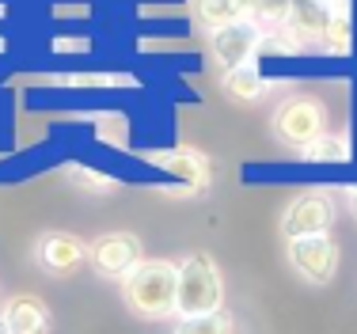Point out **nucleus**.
Listing matches in <instances>:
<instances>
[{
	"label": "nucleus",
	"mask_w": 357,
	"mask_h": 334,
	"mask_svg": "<svg viewBox=\"0 0 357 334\" xmlns=\"http://www.w3.org/2000/svg\"><path fill=\"white\" fill-rule=\"evenodd\" d=\"M122 296L141 319H172L178 308V266L167 259H141V266L122 281Z\"/></svg>",
	"instance_id": "nucleus-1"
},
{
	"label": "nucleus",
	"mask_w": 357,
	"mask_h": 334,
	"mask_svg": "<svg viewBox=\"0 0 357 334\" xmlns=\"http://www.w3.org/2000/svg\"><path fill=\"white\" fill-rule=\"evenodd\" d=\"M225 312V278L209 255L194 251L178 262V319H198V315Z\"/></svg>",
	"instance_id": "nucleus-2"
},
{
	"label": "nucleus",
	"mask_w": 357,
	"mask_h": 334,
	"mask_svg": "<svg viewBox=\"0 0 357 334\" xmlns=\"http://www.w3.org/2000/svg\"><path fill=\"white\" fill-rule=\"evenodd\" d=\"M323 118H327V107L316 96H289L274 110V137L289 149H308L323 133Z\"/></svg>",
	"instance_id": "nucleus-3"
},
{
	"label": "nucleus",
	"mask_w": 357,
	"mask_h": 334,
	"mask_svg": "<svg viewBox=\"0 0 357 334\" xmlns=\"http://www.w3.org/2000/svg\"><path fill=\"white\" fill-rule=\"evenodd\" d=\"M88 262L99 278L107 281H126L141 266V239L133 232H107L88 247Z\"/></svg>",
	"instance_id": "nucleus-4"
},
{
	"label": "nucleus",
	"mask_w": 357,
	"mask_h": 334,
	"mask_svg": "<svg viewBox=\"0 0 357 334\" xmlns=\"http://www.w3.org/2000/svg\"><path fill=\"white\" fill-rule=\"evenodd\" d=\"M285 255H289V266L301 273L308 285H331L338 273V243L331 236L289 239Z\"/></svg>",
	"instance_id": "nucleus-5"
},
{
	"label": "nucleus",
	"mask_w": 357,
	"mask_h": 334,
	"mask_svg": "<svg viewBox=\"0 0 357 334\" xmlns=\"http://www.w3.org/2000/svg\"><path fill=\"white\" fill-rule=\"evenodd\" d=\"M331 225H335V202L327 194H301L282 217V236L285 239L327 236Z\"/></svg>",
	"instance_id": "nucleus-6"
},
{
	"label": "nucleus",
	"mask_w": 357,
	"mask_h": 334,
	"mask_svg": "<svg viewBox=\"0 0 357 334\" xmlns=\"http://www.w3.org/2000/svg\"><path fill=\"white\" fill-rule=\"evenodd\" d=\"M35 262L54 278H73L88 262V243L73 232H42L35 243Z\"/></svg>",
	"instance_id": "nucleus-7"
},
{
	"label": "nucleus",
	"mask_w": 357,
	"mask_h": 334,
	"mask_svg": "<svg viewBox=\"0 0 357 334\" xmlns=\"http://www.w3.org/2000/svg\"><path fill=\"white\" fill-rule=\"evenodd\" d=\"M259 42H262V31L255 27L251 20H236V23H228V27H217L213 38H209V46H213V61L225 68V73H232V68L251 61Z\"/></svg>",
	"instance_id": "nucleus-8"
},
{
	"label": "nucleus",
	"mask_w": 357,
	"mask_h": 334,
	"mask_svg": "<svg viewBox=\"0 0 357 334\" xmlns=\"http://www.w3.org/2000/svg\"><path fill=\"white\" fill-rule=\"evenodd\" d=\"M152 164H160L172 179H178V190L183 194H202V190H209V183H213V167H209V160L202 156V152H194V149L156 152Z\"/></svg>",
	"instance_id": "nucleus-9"
},
{
	"label": "nucleus",
	"mask_w": 357,
	"mask_h": 334,
	"mask_svg": "<svg viewBox=\"0 0 357 334\" xmlns=\"http://www.w3.org/2000/svg\"><path fill=\"white\" fill-rule=\"evenodd\" d=\"M0 327L8 334H50V308L38 296L20 293L0 308Z\"/></svg>",
	"instance_id": "nucleus-10"
},
{
	"label": "nucleus",
	"mask_w": 357,
	"mask_h": 334,
	"mask_svg": "<svg viewBox=\"0 0 357 334\" xmlns=\"http://www.w3.org/2000/svg\"><path fill=\"white\" fill-rule=\"evenodd\" d=\"M327 8L316 4V0H293V12H289V20L282 27L293 31L296 42H316L323 38V27H327Z\"/></svg>",
	"instance_id": "nucleus-11"
},
{
	"label": "nucleus",
	"mask_w": 357,
	"mask_h": 334,
	"mask_svg": "<svg viewBox=\"0 0 357 334\" xmlns=\"http://www.w3.org/2000/svg\"><path fill=\"white\" fill-rule=\"evenodd\" d=\"M262 88H266V84H262L255 61L232 68V73H225V96L236 99V103H255V99L262 96Z\"/></svg>",
	"instance_id": "nucleus-12"
},
{
	"label": "nucleus",
	"mask_w": 357,
	"mask_h": 334,
	"mask_svg": "<svg viewBox=\"0 0 357 334\" xmlns=\"http://www.w3.org/2000/svg\"><path fill=\"white\" fill-rule=\"evenodd\" d=\"M301 156L312 164H342V160H350V141L338 133H319L308 149H301Z\"/></svg>",
	"instance_id": "nucleus-13"
},
{
	"label": "nucleus",
	"mask_w": 357,
	"mask_h": 334,
	"mask_svg": "<svg viewBox=\"0 0 357 334\" xmlns=\"http://www.w3.org/2000/svg\"><path fill=\"white\" fill-rule=\"evenodd\" d=\"M194 12H198L202 23H209V27H228V23L243 20L240 12V0H194Z\"/></svg>",
	"instance_id": "nucleus-14"
},
{
	"label": "nucleus",
	"mask_w": 357,
	"mask_h": 334,
	"mask_svg": "<svg viewBox=\"0 0 357 334\" xmlns=\"http://www.w3.org/2000/svg\"><path fill=\"white\" fill-rule=\"evenodd\" d=\"M323 46L331 54H350V42H354V27H350V15L346 12H331L327 15V27H323Z\"/></svg>",
	"instance_id": "nucleus-15"
},
{
	"label": "nucleus",
	"mask_w": 357,
	"mask_h": 334,
	"mask_svg": "<svg viewBox=\"0 0 357 334\" xmlns=\"http://www.w3.org/2000/svg\"><path fill=\"white\" fill-rule=\"evenodd\" d=\"M175 334H232V319L225 312L198 315V319H178Z\"/></svg>",
	"instance_id": "nucleus-16"
},
{
	"label": "nucleus",
	"mask_w": 357,
	"mask_h": 334,
	"mask_svg": "<svg viewBox=\"0 0 357 334\" xmlns=\"http://www.w3.org/2000/svg\"><path fill=\"white\" fill-rule=\"evenodd\" d=\"M289 12H293V0H255V20H270V23H285Z\"/></svg>",
	"instance_id": "nucleus-17"
},
{
	"label": "nucleus",
	"mask_w": 357,
	"mask_h": 334,
	"mask_svg": "<svg viewBox=\"0 0 357 334\" xmlns=\"http://www.w3.org/2000/svg\"><path fill=\"white\" fill-rule=\"evenodd\" d=\"M73 175H76V183H84V186H103V190H107V183H99V175H91V171H80V167H76Z\"/></svg>",
	"instance_id": "nucleus-18"
},
{
	"label": "nucleus",
	"mask_w": 357,
	"mask_h": 334,
	"mask_svg": "<svg viewBox=\"0 0 357 334\" xmlns=\"http://www.w3.org/2000/svg\"><path fill=\"white\" fill-rule=\"evenodd\" d=\"M316 4H323L327 12H346V0H316Z\"/></svg>",
	"instance_id": "nucleus-19"
},
{
	"label": "nucleus",
	"mask_w": 357,
	"mask_h": 334,
	"mask_svg": "<svg viewBox=\"0 0 357 334\" xmlns=\"http://www.w3.org/2000/svg\"><path fill=\"white\" fill-rule=\"evenodd\" d=\"M350 209H354V217H357V186L350 190Z\"/></svg>",
	"instance_id": "nucleus-20"
},
{
	"label": "nucleus",
	"mask_w": 357,
	"mask_h": 334,
	"mask_svg": "<svg viewBox=\"0 0 357 334\" xmlns=\"http://www.w3.org/2000/svg\"><path fill=\"white\" fill-rule=\"evenodd\" d=\"M0 334H8V331H4V327H0Z\"/></svg>",
	"instance_id": "nucleus-21"
}]
</instances>
